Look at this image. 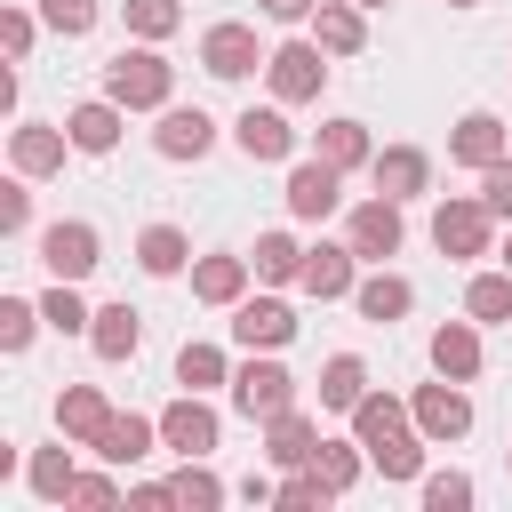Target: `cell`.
Listing matches in <instances>:
<instances>
[{
	"label": "cell",
	"mask_w": 512,
	"mask_h": 512,
	"mask_svg": "<svg viewBox=\"0 0 512 512\" xmlns=\"http://www.w3.org/2000/svg\"><path fill=\"white\" fill-rule=\"evenodd\" d=\"M352 440L368 448V464L384 472V480H424V432H416V408L408 400H392V392H368L360 408H352Z\"/></svg>",
	"instance_id": "cell-1"
},
{
	"label": "cell",
	"mask_w": 512,
	"mask_h": 512,
	"mask_svg": "<svg viewBox=\"0 0 512 512\" xmlns=\"http://www.w3.org/2000/svg\"><path fill=\"white\" fill-rule=\"evenodd\" d=\"M104 96L128 104V112H168V96H176V64L160 56V40L120 48V56L104 64Z\"/></svg>",
	"instance_id": "cell-2"
},
{
	"label": "cell",
	"mask_w": 512,
	"mask_h": 512,
	"mask_svg": "<svg viewBox=\"0 0 512 512\" xmlns=\"http://www.w3.org/2000/svg\"><path fill=\"white\" fill-rule=\"evenodd\" d=\"M432 248H440V256H488V248H496V208H488L480 192H448V200L432 208Z\"/></svg>",
	"instance_id": "cell-3"
},
{
	"label": "cell",
	"mask_w": 512,
	"mask_h": 512,
	"mask_svg": "<svg viewBox=\"0 0 512 512\" xmlns=\"http://www.w3.org/2000/svg\"><path fill=\"white\" fill-rule=\"evenodd\" d=\"M264 80H272V104H320L328 88V48L320 40H280L264 56Z\"/></svg>",
	"instance_id": "cell-4"
},
{
	"label": "cell",
	"mask_w": 512,
	"mask_h": 512,
	"mask_svg": "<svg viewBox=\"0 0 512 512\" xmlns=\"http://www.w3.org/2000/svg\"><path fill=\"white\" fill-rule=\"evenodd\" d=\"M232 408H240L248 424H272L280 408H296V376H288L272 352H248V360L232 368Z\"/></svg>",
	"instance_id": "cell-5"
},
{
	"label": "cell",
	"mask_w": 512,
	"mask_h": 512,
	"mask_svg": "<svg viewBox=\"0 0 512 512\" xmlns=\"http://www.w3.org/2000/svg\"><path fill=\"white\" fill-rule=\"evenodd\" d=\"M344 240H352V256H360V264H384V256H400V240H408V224H400V200H392V192H368V200L352 208Z\"/></svg>",
	"instance_id": "cell-6"
},
{
	"label": "cell",
	"mask_w": 512,
	"mask_h": 512,
	"mask_svg": "<svg viewBox=\"0 0 512 512\" xmlns=\"http://www.w3.org/2000/svg\"><path fill=\"white\" fill-rule=\"evenodd\" d=\"M40 264H48V280H88V272L104 264V240H96V224H88V216H64V224H48V232H40Z\"/></svg>",
	"instance_id": "cell-7"
},
{
	"label": "cell",
	"mask_w": 512,
	"mask_h": 512,
	"mask_svg": "<svg viewBox=\"0 0 512 512\" xmlns=\"http://www.w3.org/2000/svg\"><path fill=\"white\" fill-rule=\"evenodd\" d=\"M256 64H264V48H256V24L224 16V24H208V32H200V72H208V80H248Z\"/></svg>",
	"instance_id": "cell-8"
},
{
	"label": "cell",
	"mask_w": 512,
	"mask_h": 512,
	"mask_svg": "<svg viewBox=\"0 0 512 512\" xmlns=\"http://www.w3.org/2000/svg\"><path fill=\"white\" fill-rule=\"evenodd\" d=\"M416 432L432 440V448H448V440H464L472 432V400H464V384L456 376H440V384H416Z\"/></svg>",
	"instance_id": "cell-9"
},
{
	"label": "cell",
	"mask_w": 512,
	"mask_h": 512,
	"mask_svg": "<svg viewBox=\"0 0 512 512\" xmlns=\"http://www.w3.org/2000/svg\"><path fill=\"white\" fill-rule=\"evenodd\" d=\"M280 200H288L296 224H320V216H336V200H344V168H328V160L312 152V160L288 168V192H280Z\"/></svg>",
	"instance_id": "cell-10"
},
{
	"label": "cell",
	"mask_w": 512,
	"mask_h": 512,
	"mask_svg": "<svg viewBox=\"0 0 512 512\" xmlns=\"http://www.w3.org/2000/svg\"><path fill=\"white\" fill-rule=\"evenodd\" d=\"M216 408H208V392H176L168 408H160V448H176V456H208L216 448Z\"/></svg>",
	"instance_id": "cell-11"
},
{
	"label": "cell",
	"mask_w": 512,
	"mask_h": 512,
	"mask_svg": "<svg viewBox=\"0 0 512 512\" xmlns=\"http://www.w3.org/2000/svg\"><path fill=\"white\" fill-rule=\"evenodd\" d=\"M152 152H160V160H208V152H216V120H208L200 104H168L160 128H152Z\"/></svg>",
	"instance_id": "cell-12"
},
{
	"label": "cell",
	"mask_w": 512,
	"mask_h": 512,
	"mask_svg": "<svg viewBox=\"0 0 512 512\" xmlns=\"http://www.w3.org/2000/svg\"><path fill=\"white\" fill-rule=\"evenodd\" d=\"M296 288L320 296V304L352 296V288H360V256H352V240H320V248H304V280H296Z\"/></svg>",
	"instance_id": "cell-13"
},
{
	"label": "cell",
	"mask_w": 512,
	"mask_h": 512,
	"mask_svg": "<svg viewBox=\"0 0 512 512\" xmlns=\"http://www.w3.org/2000/svg\"><path fill=\"white\" fill-rule=\"evenodd\" d=\"M232 336H240L248 352H280V344H296V312H288L280 296H240V304H232Z\"/></svg>",
	"instance_id": "cell-14"
},
{
	"label": "cell",
	"mask_w": 512,
	"mask_h": 512,
	"mask_svg": "<svg viewBox=\"0 0 512 512\" xmlns=\"http://www.w3.org/2000/svg\"><path fill=\"white\" fill-rule=\"evenodd\" d=\"M232 144H240L248 160H288V152H296V128H288V104H248V112L232 120Z\"/></svg>",
	"instance_id": "cell-15"
},
{
	"label": "cell",
	"mask_w": 512,
	"mask_h": 512,
	"mask_svg": "<svg viewBox=\"0 0 512 512\" xmlns=\"http://www.w3.org/2000/svg\"><path fill=\"white\" fill-rule=\"evenodd\" d=\"M64 128H72V152L104 160V152L120 144V128H128V104H112V96H88V104H72V112H64Z\"/></svg>",
	"instance_id": "cell-16"
},
{
	"label": "cell",
	"mask_w": 512,
	"mask_h": 512,
	"mask_svg": "<svg viewBox=\"0 0 512 512\" xmlns=\"http://www.w3.org/2000/svg\"><path fill=\"white\" fill-rule=\"evenodd\" d=\"M504 152H512V128H504L496 112H464L456 136H448V160H456V168H496Z\"/></svg>",
	"instance_id": "cell-17"
},
{
	"label": "cell",
	"mask_w": 512,
	"mask_h": 512,
	"mask_svg": "<svg viewBox=\"0 0 512 512\" xmlns=\"http://www.w3.org/2000/svg\"><path fill=\"white\" fill-rule=\"evenodd\" d=\"M64 152H72V128H48V120H16V128H8V160H16L24 176H56Z\"/></svg>",
	"instance_id": "cell-18"
},
{
	"label": "cell",
	"mask_w": 512,
	"mask_h": 512,
	"mask_svg": "<svg viewBox=\"0 0 512 512\" xmlns=\"http://www.w3.org/2000/svg\"><path fill=\"white\" fill-rule=\"evenodd\" d=\"M368 176H376V192H392V200H416V192L432 184V152H424V144H384V152L368 160Z\"/></svg>",
	"instance_id": "cell-19"
},
{
	"label": "cell",
	"mask_w": 512,
	"mask_h": 512,
	"mask_svg": "<svg viewBox=\"0 0 512 512\" xmlns=\"http://www.w3.org/2000/svg\"><path fill=\"white\" fill-rule=\"evenodd\" d=\"M432 376H456V384L480 376V320H472V312L432 328Z\"/></svg>",
	"instance_id": "cell-20"
},
{
	"label": "cell",
	"mask_w": 512,
	"mask_h": 512,
	"mask_svg": "<svg viewBox=\"0 0 512 512\" xmlns=\"http://www.w3.org/2000/svg\"><path fill=\"white\" fill-rule=\"evenodd\" d=\"M88 448H96L104 464H120V472H128V464H144V456L160 448V416H120V408H112V424H104Z\"/></svg>",
	"instance_id": "cell-21"
},
{
	"label": "cell",
	"mask_w": 512,
	"mask_h": 512,
	"mask_svg": "<svg viewBox=\"0 0 512 512\" xmlns=\"http://www.w3.org/2000/svg\"><path fill=\"white\" fill-rule=\"evenodd\" d=\"M312 456H320V424H312L304 408H280V416L264 424V464L296 472V464H312Z\"/></svg>",
	"instance_id": "cell-22"
},
{
	"label": "cell",
	"mask_w": 512,
	"mask_h": 512,
	"mask_svg": "<svg viewBox=\"0 0 512 512\" xmlns=\"http://www.w3.org/2000/svg\"><path fill=\"white\" fill-rule=\"evenodd\" d=\"M136 344H144V312H136V304H96L88 352H96V360H136Z\"/></svg>",
	"instance_id": "cell-23"
},
{
	"label": "cell",
	"mask_w": 512,
	"mask_h": 512,
	"mask_svg": "<svg viewBox=\"0 0 512 512\" xmlns=\"http://www.w3.org/2000/svg\"><path fill=\"white\" fill-rule=\"evenodd\" d=\"M360 16H368L360 0H320V8H312V40H320L328 56H360V48H368V24H360Z\"/></svg>",
	"instance_id": "cell-24"
},
{
	"label": "cell",
	"mask_w": 512,
	"mask_h": 512,
	"mask_svg": "<svg viewBox=\"0 0 512 512\" xmlns=\"http://www.w3.org/2000/svg\"><path fill=\"white\" fill-rule=\"evenodd\" d=\"M104 424H112V400H104L96 384H64V392H56V432H64V440L88 448Z\"/></svg>",
	"instance_id": "cell-25"
},
{
	"label": "cell",
	"mask_w": 512,
	"mask_h": 512,
	"mask_svg": "<svg viewBox=\"0 0 512 512\" xmlns=\"http://www.w3.org/2000/svg\"><path fill=\"white\" fill-rule=\"evenodd\" d=\"M248 272H256L248 256H200V264H192V296H200V304H224V312H232V304L248 296Z\"/></svg>",
	"instance_id": "cell-26"
},
{
	"label": "cell",
	"mask_w": 512,
	"mask_h": 512,
	"mask_svg": "<svg viewBox=\"0 0 512 512\" xmlns=\"http://www.w3.org/2000/svg\"><path fill=\"white\" fill-rule=\"evenodd\" d=\"M352 304H360V320H376V328H392V320H408V304H416V288L400 280V272H368L360 288H352Z\"/></svg>",
	"instance_id": "cell-27"
},
{
	"label": "cell",
	"mask_w": 512,
	"mask_h": 512,
	"mask_svg": "<svg viewBox=\"0 0 512 512\" xmlns=\"http://www.w3.org/2000/svg\"><path fill=\"white\" fill-rule=\"evenodd\" d=\"M136 264H144L152 280H176V272L192 264V240H184L176 224H144V232H136Z\"/></svg>",
	"instance_id": "cell-28"
},
{
	"label": "cell",
	"mask_w": 512,
	"mask_h": 512,
	"mask_svg": "<svg viewBox=\"0 0 512 512\" xmlns=\"http://www.w3.org/2000/svg\"><path fill=\"white\" fill-rule=\"evenodd\" d=\"M360 400H368V360H360V352H336V360L320 368V408L352 416Z\"/></svg>",
	"instance_id": "cell-29"
},
{
	"label": "cell",
	"mask_w": 512,
	"mask_h": 512,
	"mask_svg": "<svg viewBox=\"0 0 512 512\" xmlns=\"http://www.w3.org/2000/svg\"><path fill=\"white\" fill-rule=\"evenodd\" d=\"M248 264H256V280H264V288H288V280H304V248H296L288 232H256Z\"/></svg>",
	"instance_id": "cell-30"
},
{
	"label": "cell",
	"mask_w": 512,
	"mask_h": 512,
	"mask_svg": "<svg viewBox=\"0 0 512 512\" xmlns=\"http://www.w3.org/2000/svg\"><path fill=\"white\" fill-rule=\"evenodd\" d=\"M24 480H32V496H40V504H72V480H80V464H72V448H32Z\"/></svg>",
	"instance_id": "cell-31"
},
{
	"label": "cell",
	"mask_w": 512,
	"mask_h": 512,
	"mask_svg": "<svg viewBox=\"0 0 512 512\" xmlns=\"http://www.w3.org/2000/svg\"><path fill=\"white\" fill-rule=\"evenodd\" d=\"M320 160H328V168H368V160H376L368 120H320Z\"/></svg>",
	"instance_id": "cell-32"
},
{
	"label": "cell",
	"mask_w": 512,
	"mask_h": 512,
	"mask_svg": "<svg viewBox=\"0 0 512 512\" xmlns=\"http://www.w3.org/2000/svg\"><path fill=\"white\" fill-rule=\"evenodd\" d=\"M176 384H184V392H216V384H232V360H224L216 344L192 336V344L176 352Z\"/></svg>",
	"instance_id": "cell-33"
},
{
	"label": "cell",
	"mask_w": 512,
	"mask_h": 512,
	"mask_svg": "<svg viewBox=\"0 0 512 512\" xmlns=\"http://www.w3.org/2000/svg\"><path fill=\"white\" fill-rule=\"evenodd\" d=\"M464 312H472L480 328L512 320V264H504V272H472V288H464Z\"/></svg>",
	"instance_id": "cell-34"
},
{
	"label": "cell",
	"mask_w": 512,
	"mask_h": 512,
	"mask_svg": "<svg viewBox=\"0 0 512 512\" xmlns=\"http://www.w3.org/2000/svg\"><path fill=\"white\" fill-rule=\"evenodd\" d=\"M40 312H48V328L56 336H88V304H80V280H48V296H40Z\"/></svg>",
	"instance_id": "cell-35"
},
{
	"label": "cell",
	"mask_w": 512,
	"mask_h": 512,
	"mask_svg": "<svg viewBox=\"0 0 512 512\" xmlns=\"http://www.w3.org/2000/svg\"><path fill=\"white\" fill-rule=\"evenodd\" d=\"M168 496H176V504H192V512H216V504H224V480L208 472V456H184V472L168 480Z\"/></svg>",
	"instance_id": "cell-36"
},
{
	"label": "cell",
	"mask_w": 512,
	"mask_h": 512,
	"mask_svg": "<svg viewBox=\"0 0 512 512\" xmlns=\"http://www.w3.org/2000/svg\"><path fill=\"white\" fill-rule=\"evenodd\" d=\"M320 472H328V488L344 496V488H360V472H368V448L360 440H320V456H312Z\"/></svg>",
	"instance_id": "cell-37"
},
{
	"label": "cell",
	"mask_w": 512,
	"mask_h": 512,
	"mask_svg": "<svg viewBox=\"0 0 512 512\" xmlns=\"http://www.w3.org/2000/svg\"><path fill=\"white\" fill-rule=\"evenodd\" d=\"M320 504H336L328 472H320V464H296V472L280 480V512H320Z\"/></svg>",
	"instance_id": "cell-38"
},
{
	"label": "cell",
	"mask_w": 512,
	"mask_h": 512,
	"mask_svg": "<svg viewBox=\"0 0 512 512\" xmlns=\"http://www.w3.org/2000/svg\"><path fill=\"white\" fill-rule=\"evenodd\" d=\"M96 16H104V0H40V24H48L56 40H80V32H96Z\"/></svg>",
	"instance_id": "cell-39"
},
{
	"label": "cell",
	"mask_w": 512,
	"mask_h": 512,
	"mask_svg": "<svg viewBox=\"0 0 512 512\" xmlns=\"http://www.w3.org/2000/svg\"><path fill=\"white\" fill-rule=\"evenodd\" d=\"M40 320H48V312H40L32 296H0V352H24Z\"/></svg>",
	"instance_id": "cell-40"
},
{
	"label": "cell",
	"mask_w": 512,
	"mask_h": 512,
	"mask_svg": "<svg viewBox=\"0 0 512 512\" xmlns=\"http://www.w3.org/2000/svg\"><path fill=\"white\" fill-rule=\"evenodd\" d=\"M120 8H128V32H136V40H168V32L184 24L176 0H120Z\"/></svg>",
	"instance_id": "cell-41"
},
{
	"label": "cell",
	"mask_w": 512,
	"mask_h": 512,
	"mask_svg": "<svg viewBox=\"0 0 512 512\" xmlns=\"http://www.w3.org/2000/svg\"><path fill=\"white\" fill-rule=\"evenodd\" d=\"M416 496H424V512H464V504H472V480H464V472H424Z\"/></svg>",
	"instance_id": "cell-42"
},
{
	"label": "cell",
	"mask_w": 512,
	"mask_h": 512,
	"mask_svg": "<svg viewBox=\"0 0 512 512\" xmlns=\"http://www.w3.org/2000/svg\"><path fill=\"white\" fill-rule=\"evenodd\" d=\"M32 40H40V16H32V8H0V48H8V64H24Z\"/></svg>",
	"instance_id": "cell-43"
},
{
	"label": "cell",
	"mask_w": 512,
	"mask_h": 512,
	"mask_svg": "<svg viewBox=\"0 0 512 512\" xmlns=\"http://www.w3.org/2000/svg\"><path fill=\"white\" fill-rule=\"evenodd\" d=\"M24 184H32L24 168L0 184V232H32V192H24Z\"/></svg>",
	"instance_id": "cell-44"
},
{
	"label": "cell",
	"mask_w": 512,
	"mask_h": 512,
	"mask_svg": "<svg viewBox=\"0 0 512 512\" xmlns=\"http://www.w3.org/2000/svg\"><path fill=\"white\" fill-rule=\"evenodd\" d=\"M480 200L496 208V224H512V152H504L496 168H480Z\"/></svg>",
	"instance_id": "cell-45"
},
{
	"label": "cell",
	"mask_w": 512,
	"mask_h": 512,
	"mask_svg": "<svg viewBox=\"0 0 512 512\" xmlns=\"http://www.w3.org/2000/svg\"><path fill=\"white\" fill-rule=\"evenodd\" d=\"M112 472H120V464H112ZM112 472H80V480H72V504H120V480H112Z\"/></svg>",
	"instance_id": "cell-46"
},
{
	"label": "cell",
	"mask_w": 512,
	"mask_h": 512,
	"mask_svg": "<svg viewBox=\"0 0 512 512\" xmlns=\"http://www.w3.org/2000/svg\"><path fill=\"white\" fill-rule=\"evenodd\" d=\"M256 8H264V16H272V24H304V16H312V8H320V0H256Z\"/></svg>",
	"instance_id": "cell-47"
},
{
	"label": "cell",
	"mask_w": 512,
	"mask_h": 512,
	"mask_svg": "<svg viewBox=\"0 0 512 512\" xmlns=\"http://www.w3.org/2000/svg\"><path fill=\"white\" fill-rule=\"evenodd\" d=\"M360 8H392V0H360Z\"/></svg>",
	"instance_id": "cell-48"
},
{
	"label": "cell",
	"mask_w": 512,
	"mask_h": 512,
	"mask_svg": "<svg viewBox=\"0 0 512 512\" xmlns=\"http://www.w3.org/2000/svg\"><path fill=\"white\" fill-rule=\"evenodd\" d=\"M448 8H480V0H448Z\"/></svg>",
	"instance_id": "cell-49"
},
{
	"label": "cell",
	"mask_w": 512,
	"mask_h": 512,
	"mask_svg": "<svg viewBox=\"0 0 512 512\" xmlns=\"http://www.w3.org/2000/svg\"><path fill=\"white\" fill-rule=\"evenodd\" d=\"M504 264H512V240H504Z\"/></svg>",
	"instance_id": "cell-50"
},
{
	"label": "cell",
	"mask_w": 512,
	"mask_h": 512,
	"mask_svg": "<svg viewBox=\"0 0 512 512\" xmlns=\"http://www.w3.org/2000/svg\"><path fill=\"white\" fill-rule=\"evenodd\" d=\"M504 464H512V448H504Z\"/></svg>",
	"instance_id": "cell-51"
}]
</instances>
